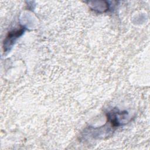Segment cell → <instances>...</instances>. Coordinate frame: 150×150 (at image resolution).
I'll list each match as a JSON object with an SVG mask.
<instances>
[{
    "mask_svg": "<svg viewBox=\"0 0 150 150\" xmlns=\"http://www.w3.org/2000/svg\"><path fill=\"white\" fill-rule=\"evenodd\" d=\"M24 31L25 29L23 28H22L19 29L13 30L8 33L4 42V52H6V50H9L10 47H11L15 40L20 36H21L22 34L24 32Z\"/></svg>",
    "mask_w": 150,
    "mask_h": 150,
    "instance_id": "6da1fadb",
    "label": "cell"
}]
</instances>
